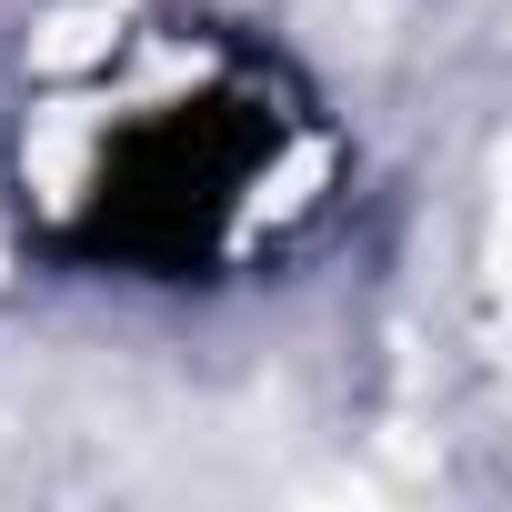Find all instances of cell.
Listing matches in <instances>:
<instances>
[{"mask_svg":"<svg viewBox=\"0 0 512 512\" xmlns=\"http://www.w3.org/2000/svg\"><path fill=\"white\" fill-rule=\"evenodd\" d=\"M11 201L91 282L211 292L282 262L332 201L302 71L201 11H91L21 61Z\"/></svg>","mask_w":512,"mask_h":512,"instance_id":"obj_1","label":"cell"}]
</instances>
